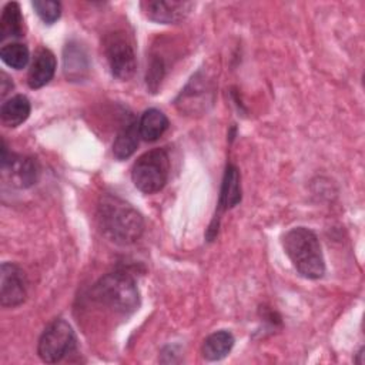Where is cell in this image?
I'll use <instances>...</instances> for the list:
<instances>
[{"instance_id": "cell-1", "label": "cell", "mask_w": 365, "mask_h": 365, "mask_svg": "<svg viewBox=\"0 0 365 365\" xmlns=\"http://www.w3.org/2000/svg\"><path fill=\"white\" fill-rule=\"evenodd\" d=\"M97 220L103 234L120 245L135 242L144 231L143 215L131 204L111 194L100 200Z\"/></svg>"}, {"instance_id": "cell-2", "label": "cell", "mask_w": 365, "mask_h": 365, "mask_svg": "<svg viewBox=\"0 0 365 365\" xmlns=\"http://www.w3.org/2000/svg\"><path fill=\"white\" fill-rule=\"evenodd\" d=\"M285 254L295 269L308 279H318L325 274V261L321 244L314 231L305 227H295L282 238Z\"/></svg>"}, {"instance_id": "cell-3", "label": "cell", "mask_w": 365, "mask_h": 365, "mask_svg": "<svg viewBox=\"0 0 365 365\" xmlns=\"http://www.w3.org/2000/svg\"><path fill=\"white\" fill-rule=\"evenodd\" d=\"M93 298L120 314H130L140 305V292L131 275L114 271L103 275L93 287Z\"/></svg>"}, {"instance_id": "cell-4", "label": "cell", "mask_w": 365, "mask_h": 365, "mask_svg": "<svg viewBox=\"0 0 365 365\" xmlns=\"http://www.w3.org/2000/svg\"><path fill=\"white\" fill-rule=\"evenodd\" d=\"M170 175V157L164 148L144 153L131 168L134 185L144 194H154L164 188Z\"/></svg>"}, {"instance_id": "cell-5", "label": "cell", "mask_w": 365, "mask_h": 365, "mask_svg": "<svg viewBox=\"0 0 365 365\" xmlns=\"http://www.w3.org/2000/svg\"><path fill=\"white\" fill-rule=\"evenodd\" d=\"M74 349H76L74 331L71 325L61 318L51 321L44 328L37 345L38 356L48 364L61 361L67 354H71Z\"/></svg>"}, {"instance_id": "cell-6", "label": "cell", "mask_w": 365, "mask_h": 365, "mask_svg": "<svg viewBox=\"0 0 365 365\" xmlns=\"http://www.w3.org/2000/svg\"><path fill=\"white\" fill-rule=\"evenodd\" d=\"M111 74L118 80H130L137 68L135 53L131 41L124 33H113L104 43Z\"/></svg>"}, {"instance_id": "cell-7", "label": "cell", "mask_w": 365, "mask_h": 365, "mask_svg": "<svg viewBox=\"0 0 365 365\" xmlns=\"http://www.w3.org/2000/svg\"><path fill=\"white\" fill-rule=\"evenodd\" d=\"M27 297V278L24 271L14 262H3L0 268V304L17 307Z\"/></svg>"}, {"instance_id": "cell-8", "label": "cell", "mask_w": 365, "mask_h": 365, "mask_svg": "<svg viewBox=\"0 0 365 365\" xmlns=\"http://www.w3.org/2000/svg\"><path fill=\"white\" fill-rule=\"evenodd\" d=\"M140 7L148 20L161 24H171L184 20L194 7V3L177 0H147L141 1Z\"/></svg>"}, {"instance_id": "cell-9", "label": "cell", "mask_w": 365, "mask_h": 365, "mask_svg": "<svg viewBox=\"0 0 365 365\" xmlns=\"http://www.w3.org/2000/svg\"><path fill=\"white\" fill-rule=\"evenodd\" d=\"M1 168L3 171L10 170L11 182L17 187L27 188L37 181L38 177V165L37 161L31 157H21L10 154L7 155V147L3 143L1 145Z\"/></svg>"}, {"instance_id": "cell-10", "label": "cell", "mask_w": 365, "mask_h": 365, "mask_svg": "<svg viewBox=\"0 0 365 365\" xmlns=\"http://www.w3.org/2000/svg\"><path fill=\"white\" fill-rule=\"evenodd\" d=\"M57 61L48 48H40L30 66L27 83L30 88H40L46 86L54 76Z\"/></svg>"}, {"instance_id": "cell-11", "label": "cell", "mask_w": 365, "mask_h": 365, "mask_svg": "<svg viewBox=\"0 0 365 365\" xmlns=\"http://www.w3.org/2000/svg\"><path fill=\"white\" fill-rule=\"evenodd\" d=\"M30 101L26 96L17 94L6 100L0 108L1 123L7 127H17L24 123L30 115Z\"/></svg>"}, {"instance_id": "cell-12", "label": "cell", "mask_w": 365, "mask_h": 365, "mask_svg": "<svg viewBox=\"0 0 365 365\" xmlns=\"http://www.w3.org/2000/svg\"><path fill=\"white\" fill-rule=\"evenodd\" d=\"M167 128H168V118L163 111L157 108L145 110L138 121L140 137L144 141L151 143L158 140L165 133Z\"/></svg>"}, {"instance_id": "cell-13", "label": "cell", "mask_w": 365, "mask_h": 365, "mask_svg": "<svg viewBox=\"0 0 365 365\" xmlns=\"http://www.w3.org/2000/svg\"><path fill=\"white\" fill-rule=\"evenodd\" d=\"M140 131L138 123L135 120H130L125 123L118 131L114 143H113V154L117 160H125L131 157L138 145Z\"/></svg>"}, {"instance_id": "cell-14", "label": "cell", "mask_w": 365, "mask_h": 365, "mask_svg": "<svg viewBox=\"0 0 365 365\" xmlns=\"http://www.w3.org/2000/svg\"><path fill=\"white\" fill-rule=\"evenodd\" d=\"M234 346V336L230 331L221 329L210 334L202 342V356L208 361L222 359Z\"/></svg>"}, {"instance_id": "cell-15", "label": "cell", "mask_w": 365, "mask_h": 365, "mask_svg": "<svg viewBox=\"0 0 365 365\" xmlns=\"http://www.w3.org/2000/svg\"><path fill=\"white\" fill-rule=\"evenodd\" d=\"M23 36V16L20 6L16 1H10L4 6L0 19V38H16Z\"/></svg>"}, {"instance_id": "cell-16", "label": "cell", "mask_w": 365, "mask_h": 365, "mask_svg": "<svg viewBox=\"0 0 365 365\" xmlns=\"http://www.w3.org/2000/svg\"><path fill=\"white\" fill-rule=\"evenodd\" d=\"M240 201H241V188H240L238 170L234 165H228L224 175V181H222L220 205L222 208H231L237 205Z\"/></svg>"}, {"instance_id": "cell-17", "label": "cell", "mask_w": 365, "mask_h": 365, "mask_svg": "<svg viewBox=\"0 0 365 365\" xmlns=\"http://www.w3.org/2000/svg\"><path fill=\"white\" fill-rule=\"evenodd\" d=\"M87 70V58L77 44H67L64 48V73L68 78H80Z\"/></svg>"}, {"instance_id": "cell-18", "label": "cell", "mask_w": 365, "mask_h": 365, "mask_svg": "<svg viewBox=\"0 0 365 365\" xmlns=\"http://www.w3.org/2000/svg\"><path fill=\"white\" fill-rule=\"evenodd\" d=\"M0 57L9 67L21 70L27 66L30 53H29V48L21 43H9L1 47Z\"/></svg>"}, {"instance_id": "cell-19", "label": "cell", "mask_w": 365, "mask_h": 365, "mask_svg": "<svg viewBox=\"0 0 365 365\" xmlns=\"http://www.w3.org/2000/svg\"><path fill=\"white\" fill-rule=\"evenodd\" d=\"M33 9L36 10L37 16L46 23L53 24L60 19L61 14V6L58 1L54 0H34L31 3Z\"/></svg>"}]
</instances>
